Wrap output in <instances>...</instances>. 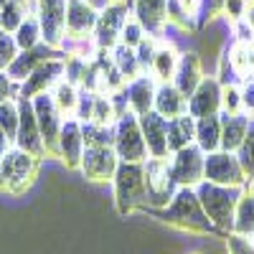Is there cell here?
<instances>
[{
	"label": "cell",
	"mask_w": 254,
	"mask_h": 254,
	"mask_svg": "<svg viewBox=\"0 0 254 254\" xmlns=\"http://www.w3.org/2000/svg\"><path fill=\"white\" fill-rule=\"evenodd\" d=\"M160 219L168 226H176L181 231L198 234V237H208L211 231H216L214 224L208 221L201 201H198L196 188H188V186L176 188L171 203H168L165 208H160Z\"/></svg>",
	"instance_id": "cell-1"
},
{
	"label": "cell",
	"mask_w": 254,
	"mask_h": 254,
	"mask_svg": "<svg viewBox=\"0 0 254 254\" xmlns=\"http://www.w3.org/2000/svg\"><path fill=\"white\" fill-rule=\"evenodd\" d=\"M112 193L115 208L120 216H130L140 208H147V183H145V165L120 160L112 176Z\"/></svg>",
	"instance_id": "cell-2"
},
{
	"label": "cell",
	"mask_w": 254,
	"mask_h": 254,
	"mask_svg": "<svg viewBox=\"0 0 254 254\" xmlns=\"http://www.w3.org/2000/svg\"><path fill=\"white\" fill-rule=\"evenodd\" d=\"M196 193H198V201H201V206L206 211L208 221L214 224V229L221 231V234H229L242 188H231V186H219V183L201 181L196 186Z\"/></svg>",
	"instance_id": "cell-3"
},
{
	"label": "cell",
	"mask_w": 254,
	"mask_h": 254,
	"mask_svg": "<svg viewBox=\"0 0 254 254\" xmlns=\"http://www.w3.org/2000/svg\"><path fill=\"white\" fill-rule=\"evenodd\" d=\"M38 168H41V158L13 145L3 155V190L10 196L26 193L38 176Z\"/></svg>",
	"instance_id": "cell-4"
},
{
	"label": "cell",
	"mask_w": 254,
	"mask_h": 254,
	"mask_svg": "<svg viewBox=\"0 0 254 254\" xmlns=\"http://www.w3.org/2000/svg\"><path fill=\"white\" fill-rule=\"evenodd\" d=\"M145 183H147V208H165L176 193V181L171 176V155L168 158H147L145 163Z\"/></svg>",
	"instance_id": "cell-5"
},
{
	"label": "cell",
	"mask_w": 254,
	"mask_h": 254,
	"mask_svg": "<svg viewBox=\"0 0 254 254\" xmlns=\"http://www.w3.org/2000/svg\"><path fill=\"white\" fill-rule=\"evenodd\" d=\"M115 153L120 160L127 163H145L147 160V145L140 130V120L132 112H125L115 122Z\"/></svg>",
	"instance_id": "cell-6"
},
{
	"label": "cell",
	"mask_w": 254,
	"mask_h": 254,
	"mask_svg": "<svg viewBox=\"0 0 254 254\" xmlns=\"http://www.w3.org/2000/svg\"><path fill=\"white\" fill-rule=\"evenodd\" d=\"M203 181L208 183H219V186H231V188H244L247 173L239 163L237 153H229V150H214V153H206L203 160Z\"/></svg>",
	"instance_id": "cell-7"
},
{
	"label": "cell",
	"mask_w": 254,
	"mask_h": 254,
	"mask_svg": "<svg viewBox=\"0 0 254 254\" xmlns=\"http://www.w3.org/2000/svg\"><path fill=\"white\" fill-rule=\"evenodd\" d=\"M33 15L38 18L44 44L61 51L66 38V0H33Z\"/></svg>",
	"instance_id": "cell-8"
},
{
	"label": "cell",
	"mask_w": 254,
	"mask_h": 254,
	"mask_svg": "<svg viewBox=\"0 0 254 254\" xmlns=\"http://www.w3.org/2000/svg\"><path fill=\"white\" fill-rule=\"evenodd\" d=\"M120 158L112 145H87L79 163V173L92 183H112Z\"/></svg>",
	"instance_id": "cell-9"
},
{
	"label": "cell",
	"mask_w": 254,
	"mask_h": 254,
	"mask_svg": "<svg viewBox=\"0 0 254 254\" xmlns=\"http://www.w3.org/2000/svg\"><path fill=\"white\" fill-rule=\"evenodd\" d=\"M132 15V8L127 3H112L104 5L99 10V18H97V26H94V44L97 49H115L120 44V33H122V26L127 23V18Z\"/></svg>",
	"instance_id": "cell-10"
},
{
	"label": "cell",
	"mask_w": 254,
	"mask_h": 254,
	"mask_svg": "<svg viewBox=\"0 0 254 254\" xmlns=\"http://www.w3.org/2000/svg\"><path fill=\"white\" fill-rule=\"evenodd\" d=\"M203 160H206V153L196 142L171 153V176H173L176 186L178 188L181 186L196 188L203 181Z\"/></svg>",
	"instance_id": "cell-11"
},
{
	"label": "cell",
	"mask_w": 254,
	"mask_h": 254,
	"mask_svg": "<svg viewBox=\"0 0 254 254\" xmlns=\"http://www.w3.org/2000/svg\"><path fill=\"white\" fill-rule=\"evenodd\" d=\"M31 102H33V112H36V120H38L41 137H44L46 158H56V142H59V132H61V125H64V115L59 112V107L54 104L49 92L36 94Z\"/></svg>",
	"instance_id": "cell-12"
},
{
	"label": "cell",
	"mask_w": 254,
	"mask_h": 254,
	"mask_svg": "<svg viewBox=\"0 0 254 254\" xmlns=\"http://www.w3.org/2000/svg\"><path fill=\"white\" fill-rule=\"evenodd\" d=\"M13 145L36 158H46V147H44V137H41V130H38L33 102L26 97H18V132H15Z\"/></svg>",
	"instance_id": "cell-13"
},
{
	"label": "cell",
	"mask_w": 254,
	"mask_h": 254,
	"mask_svg": "<svg viewBox=\"0 0 254 254\" xmlns=\"http://www.w3.org/2000/svg\"><path fill=\"white\" fill-rule=\"evenodd\" d=\"M64 69H66V56H54V59L44 61L41 66H36V69L31 71V76H26L23 81H20L18 97L33 99L36 94L51 92L56 84L64 79Z\"/></svg>",
	"instance_id": "cell-14"
},
{
	"label": "cell",
	"mask_w": 254,
	"mask_h": 254,
	"mask_svg": "<svg viewBox=\"0 0 254 254\" xmlns=\"http://www.w3.org/2000/svg\"><path fill=\"white\" fill-rule=\"evenodd\" d=\"M84 147H87V142H84L81 122L76 117H64L59 142H56V158L66 165V171H79Z\"/></svg>",
	"instance_id": "cell-15"
},
{
	"label": "cell",
	"mask_w": 254,
	"mask_h": 254,
	"mask_svg": "<svg viewBox=\"0 0 254 254\" xmlns=\"http://www.w3.org/2000/svg\"><path fill=\"white\" fill-rule=\"evenodd\" d=\"M97 18L99 8L87 0H66V38L64 41H89L94 36Z\"/></svg>",
	"instance_id": "cell-16"
},
{
	"label": "cell",
	"mask_w": 254,
	"mask_h": 254,
	"mask_svg": "<svg viewBox=\"0 0 254 254\" xmlns=\"http://www.w3.org/2000/svg\"><path fill=\"white\" fill-rule=\"evenodd\" d=\"M188 115H193L196 120L221 115V81L216 79V74H206L193 94L188 97Z\"/></svg>",
	"instance_id": "cell-17"
},
{
	"label": "cell",
	"mask_w": 254,
	"mask_h": 254,
	"mask_svg": "<svg viewBox=\"0 0 254 254\" xmlns=\"http://www.w3.org/2000/svg\"><path fill=\"white\" fill-rule=\"evenodd\" d=\"M140 120V130L147 145V158H168L171 150H168V120L160 117L155 110L145 112L137 117Z\"/></svg>",
	"instance_id": "cell-18"
},
{
	"label": "cell",
	"mask_w": 254,
	"mask_h": 254,
	"mask_svg": "<svg viewBox=\"0 0 254 254\" xmlns=\"http://www.w3.org/2000/svg\"><path fill=\"white\" fill-rule=\"evenodd\" d=\"M54 56H64V51H59V49H54V46H49V44H44V41H41V44L33 46V49L18 51V56L13 59V64H10L5 71H8V76H10L13 81L20 84L26 76H31V71H33L36 66H41L44 61H49V59H54Z\"/></svg>",
	"instance_id": "cell-19"
},
{
	"label": "cell",
	"mask_w": 254,
	"mask_h": 254,
	"mask_svg": "<svg viewBox=\"0 0 254 254\" xmlns=\"http://www.w3.org/2000/svg\"><path fill=\"white\" fill-rule=\"evenodd\" d=\"M130 8L147 33L163 38L168 28V0H132Z\"/></svg>",
	"instance_id": "cell-20"
},
{
	"label": "cell",
	"mask_w": 254,
	"mask_h": 254,
	"mask_svg": "<svg viewBox=\"0 0 254 254\" xmlns=\"http://www.w3.org/2000/svg\"><path fill=\"white\" fill-rule=\"evenodd\" d=\"M155 89H158V81L153 79V74H140L137 79L127 81L125 97H127V104H130V112L137 117L150 112L155 102Z\"/></svg>",
	"instance_id": "cell-21"
},
{
	"label": "cell",
	"mask_w": 254,
	"mask_h": 254,
	"mask_svg": "<svg viewBox=\"0 0 254 254\" xmlns=\"http://www.w3.org/2000/svg\"><path fill=\"white\" fill-rule=\"evenodd\" d=\"M203 76H206V71H203L201 56L196 51H181V61H178V69H176V76H173V84L181 89V94L190 97Z\"/></svg>",
	"instance_id": "cell-22"
},
{
	"label": "cell",
	"mask_w": 254,
	"mask_h": 254,
	"mask_svg": "<svg viewBox=\"0 0 254 254\" xmlns=\"http://www.w3.org/2000/svg\"><path fill=\"white\" fill-rule=\"evenodd\" d=\"M153 110L165 117V120H173L188 112V97L181 94V89L176 87L173 81H163L158 84L155 89V102H153Z\"/></svg>",
	"instance_id": "cell-23"
},
{
	"label": "cell",
	"mask_w": 254,
	"mask_h": 254,
	"mask_svg": "<svg viewBox=\"0 0 254 254\" xmlns=\"http://www.w3.org/2000/svg\"><path fill=\"white\" fill-rule=\"evenodd\" d=\"M178 61H181V51L176 49L173 41H165L160 38V46L153 56V64H150V74L158 84L163 81H173L176 76V69H178Z\"/></svg>",
	"instance_id": "cell-24"
},
{
	"label": "cell",
	"mask_w": 254,
	"mask_h": 254,
	"mask_svg": "<svg viewBox=\"0 0 254 254\" xmlns=\"http://www.w3.org/2000/svg\"><path fill=\"white\" fill-rule=\"evenodd\" d=\"M247 130H249V117L244 112H239V115L221 112V150L237 153L247 137Z\"/></svg>",
	"instance_id": "cell-25"
},
{
	"label": "cell",
	"mask_w": 254,
	"mask_h": 254,
	"mask_svg": "<svg viewBox=\"0 0 254 254\" xmlns=\"http://www.w3.org/2000/svg\"><path fill=\"white\" fill-rule=\"evenodd\" d=\"M231 231L234 234H244L254 239V186H244L237 208H234V221H231Z\"/></svg>",
	"instance_id": "cell-26"
},
{
	"label": "cell",
	"mask_w": 254,
	"mask_h": 254,
	"mask_svg": "<svg viewBox=\"0 0 254 254\" xmlns=\"http://www.w3.org/2000/svg\"><path fill=\"white\" fill-rule=\"evenodd\" d=\"M193 137H196V117L193 115L186 112L181 117L168 120V150H171V153L190 145Z\"/></svg>",
	"instance_id": "cell-27"
},
{
	"label": "cell",
	"mask_w": 254,
	"mask_h": 254,
	"mask_svg": "<svg viewBox=\"0 0 254 254\" xmlns=\"http://www.w3.org/2000/svg\"><path fill=\"white\" fill-rule=\"evenodd\" d=\"M193 142L203 153H214L221 147V115L198 117L196 120V137Z\"/></svg>",
	"instance_id": "cell-28"
},
{
	"label": "cell",
	"mask_w": 254,
	"mask_h": 254,
	"mask_svg": "<svg viewBox=\"0 0 254 254\" xmlns=\"http://www.w3.org/2000/svg\"><path fill=\"white\" fill-rule=\"evenodd\" d=\"M110 56H112L115 69L122 74V79H125V81H132V79H137L140 74H145V71H142V66H140V61H137L135 49L125 46V44H117L115 49H110Z\"/></svg>",
	"instance_id": "cell-29"
},
{
	"label": "cell",
	"mask_w": 254,
	"mask_h": 254,
	"mask_svg": "<svg viewBox=\"0 0 254 254\" xmlns=\"http://www.w3.org/2000/svg\"><path fill=\"white\" fill-rule=\"evenodd\" d=\"M79 92H81V89L76 87V84L61 79L49 94H51L54 104L59 107V112H61L64 117H74V115H76V104H79Z\"/></svg>",
	"instance_id": "cell-30"
},
{
	"label": "cell",
	"mask_w": 254,
	"mask_h": 254,
	"mask_svg": "<svg viewBox=\"0 0 254 254\" xmlns=\"http://www.w3.org/2000/svg\"><path fill=\"white\" fill-rule=\"evenodd\" d=\"M28 13H33V0H13V3L0 5V23H3V31L13 33L26 20Z\"/></svg>",
	"instance_id": "cell-31"
},
{
	"label": "cell",
	"mask_w": 254,
	"mask_h": 254,
	"mask_svg": "<svg viewBox=\"0 0 254 254\" xmlns=\"http://www.w3.org/2000/svg\"><path fill=\"white\" fill-rule=\"evenodd\" d=\"M13 38H15L18 51L38 46L41 41H44V36H41V26H38V18H36L33 13H28L23 23H20V26L13 31Z\"/></svg>",
	"instance_id": "cell-32"
},
{
	"label": "cell",
	"mask_w": 254,
	"mask_h": 254,
	"mask_svg": "<svg viewBox=\"0 0 254 254\" xmlns=\"http://www.w3.org/2000/svg\"><path fill=\"white\" fill-rule=\"evenodd\" d=\"M87 122H97V125H115L117 122V110H115V102L110 94L104 92H94L92 99V112Z\"/></svg>",
	"instance_id": "cell-33"
},
{
	"label": "cell",
	"mask_w": 254,
	"mask_h": 254,
	"mask_svg": "<svg viewBox=\"0 0 254 254\" xmlns=\"http://www.w3.org/2000/svg\"><path fill=\"white\" fill-rule=\"evenodd\" d=\"M81 132L87 145H115V125L81 122Z\"/></svg>",
	"instance_id": "cell-34"
},
{
	"label": "cell",
	"mask_w": 254,
	"mask_h": 254,
	"mask_svg": "<svg viewBox=\"0 0 254 254\" xmlns=\"http://www.w3.org/2000/svg\"><path fill=\"white\" fill-rule=\"evenodd\" d=\"M239 155V163L247 173V181L254 183V120H249V130H247V137L242 142V147L237 150Z\"/></svg>",
	"instance_id": "cell-35"
},
{
	"label": "cell",
	"mask_w": 254,
	"mask_h": 254,
	"mask_svg": "<svg viewBox=\"0 0 254 254\" xmlns=\"http://www.w3.org/2000/svg\"><path fill=\"white\" fill-rule=\"evenodd\" d=\"M221 112L224 115H239L242 112V89H239V81L221 84Z\"/></svg>",
	"instance_id": "cell-36"
},
{
	"label": "cell",
	"mask_w": 254,
	"mask_h": 254,
	"mask_svg": "<svg viewBox=\"0 0 254 254\" xmlns=\"http://www.w3.org/2000/svg\"><path fill=\"white\" fill-rule=\"evenodd\" d=\"M0 127H3L5 135L13 142L15 140V132H18V99L0 102Z\"/></svg>",
	"instance_id": "cell-37"
},
{
	"label": "cell",
	"mask_w": 254,
	"mask_h": 254,
	"mask_svg": "<svg viewBox=\"0 0 254 254\" xmlns=\"http://www.w3.org/2000/svg\"><path fill=\"white\" fill-rule=\"evenodd\" d=\"M158 46H160V36H150V33H147L137 44V49H135L137 61H140V66H142L145 74H150V64H153V56H155Z\"/></svg>",
	"instance_id": "cell-38"
},
{
	"label": "cell",
	"mask_w": 254,
	"mask_h": 254,
	"mask_svg": "<svg viewBox=\"0 0 254 254\" xmlns=\"http://www.w3.org/2000/svg\"><path fill=\"white\" fill-rule=\"evenodd\" d=\"M147 36V31L140 26V20L135 18V15H130L127 18V23L122 26V33H120V44H125V46H130V49H137V44Z\"/></svg>",
	"instance_id": "cell-39"
},
{
	"label": "cell",
	"mask_w": 254,
	"mask_h": 254,
	"mask_svg": "<svg viewBox=\"0 0 254 254\" xmlns=\"http://www.w3.org/2000/svg\"><path fill=\"white\" fill-rule=\"evenodd\" d=\"M224 247L226 254H254V239L244 234H234V231L224 234Z\"/></svg>",
	"instance_id": "cell-40"
},
{
	"label": "cell",
	"mask_w": 254,
	"mask_h": 254,
	"mask_svg": "<svg viewBox=\"0 0 254 254\" xmlns=\"http://www.w3.org/2000/svg\"><path fill=\"white\" fill-rule=\"evenodd\" d=\"M15 56H18V46H15L13 33H3L0 36V71H5Z\"/></svg>",
	"instance_id": "cell-41"
},
{
	"label": "cell",
	"mask_w": 254,
	"mask_h": 254,
	"mask_svg": "<svg viewBox=\"0 0 254 254\" xmlns=\"http://www.w3.org/2000/svg\"><path fill=\"white\" fill-rule=\"evenodd\" d=\"M239 89H242V112L254 120V76H247L239 81Z\"/></svg>",
	"instance_id": "cell-42"
},
{
	"label": "cell",
	"mask_w": 254,
	"mask_h": 254,
	"mask_svg": "<svg viewBox=\"0 0 254 254\" xmlns=\"http://www.w3.org/2000/svg\"><path fill=\"white\" fill-rule=\"evenodd\" d=\"M244 3L247 0H226L224 8H221V15L226 18L229 26H237L242 23V15H244Z\"/></svg>",
	"instance_id": "cell-43"
},
{
	"label": "cell",
	"mask_w": 254,
	"mask_h": 254,
	"mask_svg": "<svg viewBox=\"0 0 254 254\" xmlns=\"http://www.w3.org/2000/svg\"><path fill=\"white\" fill-rule=\"evenodd\" d=\"M18 92H20V84L13 81V79L8 76V71H0V102L18 99Z\"/></svg>",
	"instance_id": "cell-44"
},
{
	"label": "cell",
	"mask_w": 254,
	"mask_h": 254,
	"mask_svg": "<svg viewBox=\"0 0 254 254\" xmlns=\"http://www.w3.org/2000/svg\"><path fill=\"white\" fill-rule=\"evenodd\" d=\"M224 3H226V0H203V5H201V18H216V15H221Z\"/></svg>",
	"instance_id": "cell-45"
},
{
	"label": "cell",
	"mask_w": 254,
	"mask_h": 254,
	"mask_svg": "<svg viewBox=\"0 0 254 254\" xmlns=\"http://www.w3.org/2000/svg\"><path fill=\"white\" fill-rule=\"evenodd\" d=\"M178 3L183 5V10L193 18V20H198L201 18V5H203V0H178Z\"/></svg>",
	"instance_id": "cell-46"
},
{
	"label": "cell",
	"mask_w": 254,
	"mask_h": 254,
	"mask_svg": "<svg viewBox=\"0 0 254 254\" xmlns=\"http://www.w3.org/2000/svg\"><path fill=\"white\" fill-rule=\"evenodd\" d=\"M242 26H247L254 33V0H247L244 3V15H242Z\"/></svg>",
	"instance_id": "cell-47"
},
{
	"label": "cell",
	"mask_w": 254,
	"mask_h": 254,
	"mask_svg": "<svg viewBox=\"0 0 254 254\" xmlns=\"http://www.w3.org/2000/svg\"><path fill=\"white\" fill-rule=\"evenodd\" d=\"M10 147H13L10 137L5 135V130H3V127H0V155H5V153L10 150Z\"/></svg>",
	"instance_id": "cell-48"
},
{
	"label": "cell",
	"mask_w": 254,
	"mask_h": 254,
	"mask_svg": "<svg viewBox=\"0 0 254 254\" xmlns=\"http://www.w3.org/2000/svg\"><path fill=\"white\" fill-rule=\"evenodd\" d=\"M87 3H92L94 8H99V10H102L104 5H110V3H112V0H87Z\"/></svg>",
	"instance_id": "cell-49"
},
{
	"label": "cell",
	"mask_w": 254,
	"mask_h": 254,
	"mask_svg": "<svg viewBox=\"0 0 254 254\" xmlns=\"http://www.w3.org/2000/svg\"><path fill=\"white\" fill-rule=\"evenodd\" d=\"M0 190H3V155H0Z\"/></svg>",
	"instance_id": "cell-50"
},
{
	"label": "cell",
	"mask_w": 254,
	"mask_h": 254,
	"mask_svg": "<svg viewBox=\"0 0 254 254\" xmlns=\"http://www.w3.org/2000/svg\"><path fill=\"white\" fill-rule=\"evenodd\" d=\"M115 3H127V5H132V0H115Z\"/></svg>",
	"instance_id": "cell-51"
},
{
	"label": "cell",
	"mask_w": 254,
	"mask_h": 254,
	"mask_svg": "<svg viewBox=\"0 0 254 254\" xmlns=\"http://www.w3.org/2000/svg\"><path fill=\"white\" fill-rule=\"evenodd\" d=\"M5 3H13V0H0V5H5Z\"/></svg>",
	"instance_id": "cell-52"
},
{
	"label": "cell",
	"mask_w": 254,
	"mask_h": 254,
	"mask_svg": "<svg viewBox=\"0 0 254 254\" xmlns=\"http://www.w3.org/2000/svg\"><path fill=\"white\" fill-rule=\"evenodd\" d=\"M3 33H5V31H3V23H0V36H3Z\"/></svg>",
	"instance_id": "cell-53"
},
{
	"label": "cell",
	"mask_w": 254,
	"mask_h": 254,
	"mask_svg": "<svg viewBox=\"0 0 254 254\" xmlns=\"http://www.w3.org/2000/svg\"><path fill=\"white\" fill-rule=\"evenodd\" d=\"M190 254H201V252H190Z\"/></svg>",
	"instance_id": "cell-54"
},
{
	"label": "cell",
	"mask_w": 254,
	"mask_h": 254,
	"mask_svg": "<svg viewBox=\"0 0 254 254\" xmlns=\"http://www.w3.org/2000/svg\"><path fill=\"white\" fill-rule=\"evenodd\" d=\"M249 186H254V183H249Z\"/></svg>",
	"instance_id": "cell-55"
}]
</instances>
